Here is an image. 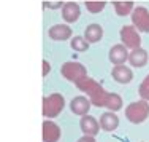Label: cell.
<instances>
[{
	"instance_id": "obj_1",
	"label": "cell",
	"mask_w": 149,
	"mask_h": 142,
	"mask_svg": "<svg viewBox=\"0 0 149 142\" xmlns=\"http://www.w3.org/2000/svg\"><path fill=\"white\" fill-rule=\"evenodd\" d=\"M125 117L130 123L133 125H140L143 123L144 120L149 117V104L148 101H136V102H132V104L127 105L125 109Z\"/></svg>"
},
{
	"instance_id": "obj_2",
	"label": "cell",
	"mask_w": 149,
	"mask_h": 142,
	"mask_svg": "<svg viewBox=\"0 0 149 142\" xmlns=\"http://www.w3.org/2000/svg\"><path fill=\"white\" fill-rule=\"evenodd\" d=\"M63 109H65V99L62 94L52 93L43 99V115L46 117V120L57 117Z\"/></svg>"
},
{
	"instance_id": "obj_3",
	"label": "cell",
	"mask_w": 149,
	"mask_h": 142,
	"mask_svg": "<svg viewBox=\"0 0 149 142\" xmlns=\"http://www.w3.org/2000/svg\"><path fill=\"white\" fill-rule=\"evenodd\" d=\"M60 73H62L68 81H72V83H74V85L87 77L86 67H84L81 62H78V61H67L65 64H62V67H60Z\"/></svg>"
},
{
	"instance_id": "obj_4",
	"label": "cell",
	"mask_w": 149,
	"mask_h": 142,
	"mask_svg": "<svg viewBox=\"0 0 149 142\" xmlns=\"http://www.w3.org/2000/svg\"><path fill=\"white\" fill-rule=\"evenodd\" d=\"M120 42H122V45L125 48H130V49L141 47V37L133 26H122V29H120Z\"/></svg>"
},
{
	"instance_id": "obj_5",
	"label": "cell",
	"mask_w": 149,
	"mask_h": 142,
	"mask_svg": "<svg viewBox=\"0 0 149 142\" xmlns=\"http://www.w3.org/2000/svg\"><path fill=\"white\" fill-rule=\"evenodd\" d=\"M132 23L138 32H149V10L144 6H136L132 11Z\"/></svg>"
},
{
	"instance_id": "obj_6",
	"label": "cell",
	"mask_w": 149,
	"mask_h": 142,
	"mask_svg": "<svg viewBox=\"0 0 149 142\" xmlns=\"http://www.w3.org/2000/svg\"><path fill=\"white\" fill-rule=\"evenodd\" d=\"M91 99H87L86 96H76V97L72 99L70 102V110H72L74 115H79V117H84L87 115L91 110Z\"/></svg>"
},
{
	"instance_id": "obj_7",
	"label": "cell",
	"mask_w": 149,
	"mask_h": 142,
	"mask_svg": "<svg viewBox=\"0 0 149 142\" xmlns=\"http://www.w3.org/2000/svg\"><path fill=\"white\" fill-rule=\"evenodd\" d=\"M108 56H109V61L114 64V66L125 64V61H129V48H125L122 43L113 45Z\"/></svg>"
},
{
	"instance_id": "obj_8",
	"label": "cell",
	"mask_w": 149,
	"mask_h": 142,
	"mask_svg": "<svg viewBox=\"0 0 149 142\" xmlns=\"http://www.w3.org/2000/svg\"><path fill=\"white\" fill-rule=\"evenodd\" d=\"M79 128H81V131L84 133V136H92V137H95L98 134V131H100V125H98L97 118L91 117L89 113L81 118Z\"/></svg>"
},
{
	"instance_id": "obj_9",
	"label": "cell",
	"mask_w": 149,
	"mask_h": 142,
	"mask_svg": "<svg viewBox=\"0 0 149 142\" xmlns=\"http://www.w3.org/2000/svg\"><path fill=\"white\" fill-rule=\"evenodd\" d=\"M48 35L49 38H52L56 42H63L72 37V29L67 24H54L52 27H49Z\"/></svg>"
},
{
	"instance_id": "obj_10",
	"label": "cell",
	"mask_w": 149,
	"mask_h": 142,
	"mask_svg": "<svg viewBox=\"0 0 149 142\" xmlns=\"http://www.w3.org/2000/svg\"><path fill=\"white\" fill-rule=\"evenodd\" d=\"M60 139V128L51 120L43 122V142H57Z\"/></svg>"
},
{
	"instance_id": "obj_11",
	"label": "cell",
	"mask_w": 149,
	"mask_h": 142,
	"mask_svg": "<svg viewBox=\"0 0 149 142\" xmlns=\"http://www.w3.org/2000/svg\"><path fill=\"white\" fill-rule=\"evenodd\" d=\"M111 75H113V78L118 81V83H122V85L130 83V81H132V78H133L132 69H130V67H127V66H124V64L113 67Z\"/></svg>"
},
{
	"instance_id": "obj_12",
	"label": "cell",
	"mask_w": 149,
	"mask_h": 142,
	"mask_svg": "<svg viewBox=\"0 0 149 142\" xmlns=\"http://www.w3.org/2000/svg\"><path fill=\"white\" fill-rule=\"evenodd\" d=\"M81 15V8L76 2H65L62 6V18L67 23H74L79 19Z\"/></svg>"
},
{
	"instance_id": "obj_13",
	"label": "cell",
	"mask_w": 149,
	"mask_h": 142,
	"mask_svg": "<svg viewBox=\"0 0 149 142\" xmlns=\"http://www.w3.org/2000/svg\"><path fill=\"white\" fill-rule=\"evenodd\" d=\"M98 125L103 131H108V133H111V131L118 129L119 126V118L118 115H116L114 112H105L100 115V122H98Z\"/></svg>"
},
{
	"instance_id": "obj_14",
	"label": "cell",
	"mask_w": 149,
	"mask_h": 142,
	"mask_svg": "<svg viewBox=\"0 0 149 142\" xmlns=\"http://www.w3.org/2000/svg\"><path fill=\"white\" fill-rule=\"evenodd\" d=\"M148 51L144 48H135L129 53V62L132 64L133 67H144L148 64Z\"/></svg>"
},
{
	"instance_id": "obj_15",
	"label": "cell",
	"mask_w": 149,
	"mask_h": 142,
	"mask_svg": "<svg viewBox=\"0 0 149 142\" xmlns=\"http://www.w3.org/2000/svg\"><path fill=\"white\" fill-rule=\"evenodd\" d=\"M102 37H103V27H102L100 24H97V23L89 24V26L86 27V30H84V38L87 40L89 45L100 42Z\"/></svg>"
},
{
	"instance_id": "obj_16",
	"label": "cell",
	"mask_w": 149,
	"mask_h": 142,
	"mask_svg": "<svg viewBox=\"0 0 149 142\" xmlns=\"http://www.w3.org/2000/svg\"><path fill=\"white\" fill-rule=\"evenodd\" d=\"M76 86H78V90L83 91V93H86L89 97H91V96H94L97 91H100L102 88H103L100 83H98V81H95L94 78H89V77H86L84 80L78 81Z\"/></svg>"
},
{
	"instance_id": "obj_17",
	"label": "cell",
	"mask_w": 149,
	"mask_h": 142,
	"mask_svg": "<svg viewBox=\"0 0 149 142\" xmlns=\"http://www.w3.org/2000/svg\"><path fill=\"white\" fill-rule=\"evenodd\" d=\"M122 97L118 94V93H109L108 94V99H106V104L105 107H108L109 112H118L122 109Z\"/></svg>"
},
{
	"instance_id": "obj_18",
	"label": "cell",
	"mask_w": 149,
	"mask_h": 142,
	"mask_svg": "<svg viewBox=\"0 0 149 142\" xmlns=\"http://www.w3.org/2000/svg\"><path fill=\"white\" fill-rule=\"evenodd\" d=\"M113 6H114V10H116V15H119V16H127V15H130V13L133 11V2L132 0H127V2H113Z\"/></svg>"
},
{
	"instance_id": "obj_19",
	"label": "cell",
	"mask_w": 149,
	"mask_h": 142,
	"mask_svg": "<svg viewBox=\"0 0 149 142\" xmlns=\"http://www.w3.org/2000/svg\"><path fill=\"white\" fill-rule=\"evenodd\" d=\"M108 91L105 88H102L100 91H97L94 96H91V104L95 105V107H105L106 104V99H108Z\"/></svg>"
},
{
	"instance_id": "obj_20",
	"label": "cell",
	"mask_w": 149,
	"mask_h": 142,
	"mask_svg": "<svg viewBox=\"0 0 149 142\" xmlns=\"http://www.w3.org/2000/svg\"><path fill=\"white\" fill-rule=\"evenodd\" d=\"M70 45H72V48L74 51H87V48H89V43H87V40L84 37H81V35H76V37H73L72 40H70Z\"/></svg>"
},
{
	"instance_id": "obj_21",
	"label": "cell",
	"mask_w": 149,
	"mask_h": 142,
	"mask_svg": "<svg viewBox=\"0 0 149 142\" xmlns=\"http://www.w3.org/2000/svg\"><path fill=\"white\" fill-rule=\"evenodd\" d=\"M84 3H86L87 11H91V13H100L106 5V2H103V0H87Z\"/></svg>"
},
{
	"instance_id": "obj_22",
	"label": "cell",
	"mask_w": 149,
	"mask_h": 142,
	"mask_svg": "<svg viewBox=\"0 0 149 142\" xmlns=\"http://www.w3.org/2000/svg\"><path fill=\"white\" fill-rule=\"evenodd\" d=\"M138 93H140V96H141V99H143V101H149V73L144 77V80L141 81Z\"/></svg>"
},
{
	"instance_id": "obj_23",
	"label": "cell",
	"mask_w": 149,
	"mask_h": 142,
	"mask_svg": "<svg viewBox=\"0 0 149 142\" xmlns=\"http://www.w3.org/2000/svg\"><path fill=\"white\" fill-rule=\"evenodd\" d=\"M43 6L45 8H51V10H57V8H62L63 3L62 2H43Z\"/></svg>"
},
{
	"instance_id": "obj_24",
	"label": "cell",
	"mask_w": 149,
	"mask_h": 142,
	"mask_svg": "<svg viewBox=\"0 0 149 142\" xmlns=\"http://www.w3.org/2000/svg\"><path fill=\"white\" fill-rule=\"evenodd\" d=\"M49 70H51V66H49V62L46 61V59H43V75H45V77L48 75Z\"/></svg>"
},
{
	"instance_id": "obj_25",
	"label": "cell",
	"mask_w": 149,
	"mask_h": 142,
	"mask_svg": "<svg viewBox=\"0 0 149 142\" xmlns=\"http://www.w3.org/2000/svg\"><path fill=\"white\" fill-rule=\"evenodd\" d=\"M78 142H97V141H95V137H92V136H83L81 139H78Z\"/></svg>"
}]
</instances>
